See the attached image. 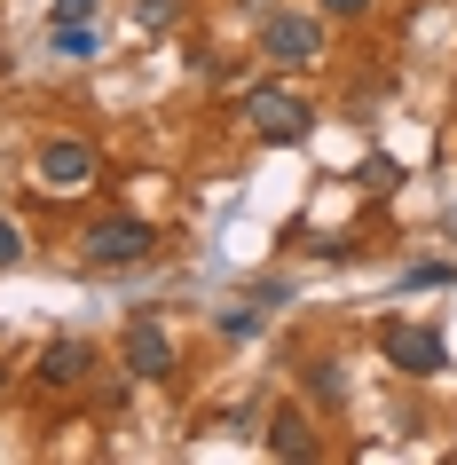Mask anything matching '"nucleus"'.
Here are the masks:
<instances>
[{
	"instance_id": "nucleus-10",
	"label": "nucleus",
	"mask_w": 457,
	"mask_h": 465,
	"mask_svg": "<svg viewBox=\"0 0 457 465\" xmlns=\"http://www.w3.org/2000/svg\"><path fill=\"white\" fill-rule=\"evenodd\" d=\"M16 252H25V229H16V221H0V269H16Z\"/></svg>"
},
{
	"instance_id": "nucleus-9",
	"label": "nucleus",
	"mask_w": 457,
	"mask_h": 465,
	"mask_svg": "<svg viewBox=\"0 0 457 465\" xmlns=\"http://www.w3.org/2000/svg\"><path fill=\"white\" fill-rule=\"evenodd\" d=\"M55 55H95V32L87 25H55Z\"/></svg>"
},
{
	"instance_id": "nucleus-2",
	"label": "nucleus",
	"mask_w": 457,
	"mask_h": 465,
	"mask_svg": "<svg viewBox=\"0 0 457 465\" xmlns=\"http://www.w3.org/2000/svg\"><path fill=\"white\" fill-rule=\"evenodd\" d=\"M244 119H253V134H268V143H300V134H308V103L284 95V87H253V95H244Z\"/></svg>"
},
{
	"instance_id": "nucleus-13",
	"label": "nucleus",
	"mask_w": 457,
	"mask_h": 465,
	"mask_svg": "<svg viewBox=\"0 0 457 465\" xmlns=\"http://www.w3.org/2000/svg\"><path fill=\"white\" fill-rule=\"evenodd\" d=\"M323 8H332V16H363V8H371V0H323Z\"/></svg>"
},
{
	"instance_id": "nucleus-12",
	"label": "nucleus",
	"mask_w": 457,
	"mask_h": 465,
	"mask_svg": "<svg viewBox=\"0 0 457 465\" xmlns=\"http://www.w3.org/2000/svg\"><path fill=\"white\" fill-rule=\"evenodd\" d=\"M95 16V0H55V25H87Z\"/></svg>"
},
{
	"instance_id": "nucleus-6",
	"label": "nucleus",
	"mask_w": 457,
	"mask_h": 465,
	"mask_svg": "<svg viewBox=\"0 0 457 465\" xmlns=\"http://www.w3.org/2000/svg\"><path fill=\"white\" fill-rule=\"evenodd\" d=\"M126 371H134V379H166L174 371V340L158 323H134V331H126Z\"/></svg>"
},
{
	"instance_id": "nucleus-11",
	"label": "nucleus",
	"mask_w": 457,
	"mask_h": 465,
	"mask_svg": "<svg viewBox=\"0 0 457 465\" xmlns=\"http://www.w3.org/2000/svg\"><path fill=\"white\" fill-rule=\"evenodd\" d=\"M253 323H261L253 308H229V316H221V331H229V340H253Z\"/></svg>"
},
{
	"instance_id": "nucleus-8",
	"label": "nucleus",
	"mask_w": 457,
	"mask_h": 465,
	"mask_svg": "<svg viewBox=\"0 0 457 465\" xmlns=\"http://www.w3.org/2000/svg\"><path fill=\"white\" fill-rule=\"evenodd\" d=\"M268 441H276V458H315L308 418H276V426H268Z\"/></svg>"
},
{
	"instance_id": "nucleus-7",
	"label": "nucleus",
	"mask_w": 457,
	"mask_h": 465,
	"mask_svg": "<svg viewBox=\"0 0 457 465\" xmlns=\"http://www.w3.org/2000/svg\"><path fill=\"white\" fill-rule=\"evenodd\" d=\"M40 379H48V387H79V379H87V347L55 340L48 355H40Z\"/></svg>"
},
{
	"instance_id": "nucleus-3",
	"label": "nucleus",
	"mask_w": 457,
	"mask_h": 465,
	"mask_svg": "<svg viewBox=\"0 0 457 465\" xmlns=\"http://www.w3.org/2000/svg\"><path fill=\"white\" fill-rule=\"evenodd\" d=\"M379 347H386L394 371H418V379H433V371L450 363V355H442V331H426V323H386Z\"/></svg>"
},
{
	"instance_id": "nucleus-5",
	"label": "nucleus",
	"mask_w": 457,
	"mask_h": 465,
	"mask_svg": "<svg viewBox=\"0 0 457 465\" xmlns=\"http://www.w3.org/2000/svg\"><path fill=\"white\" fill-rule=\"evenodd\" d=\"M261 48L276 55V64H315V55H323V40H315L308 16H268V25H261Z\"/></svg>"
},
{
	"instance_id": "nucleus-1",
	"label": "nucleus",
	"mask_w": 457,
	"mask_h": 465,
	"mask_svg": "<svg viewBox=\"0 0 457 465\" xmlns=\"http://www.w3.org/2000/svg\"><path fill=\"white\" fill-rule=\"evenodd\" d=\"M79 252H87L95 269H134V261L158 252V237H150V221H95V229L79 237Z\"/></svg>"
},
{
	"instance_id": "nucleus-4",
	"label": "nucleus",
	"mask_w": 457,
	"mask_h": 465,
	"mask_svg": "<svg viewBox=\"0 0 457 465\" xmlns=\"http://www.w3.org/2000/svg\"><path fill=\"white\" fill-rule=\"evenodd\" d=\"M40 182L48 190H95V150L87 143H48L40 150Z\"/></svg>"
}]
</instances>
